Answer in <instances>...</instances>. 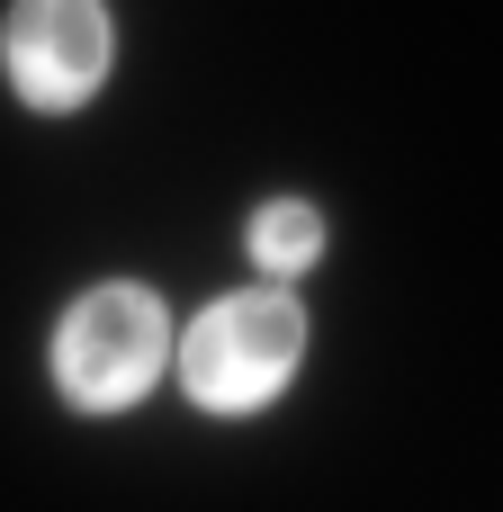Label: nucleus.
<instances>
[{"label":"nucleus","instance_id":"nucleus-4","mask_svg":"<svg viewBox=\"0 0 503 512\" xmlns=\"http://www.w3.org/2000/svg\"><path fill=\"white\" fill-rule=\"evenodd\" d=\"M252 261L270 270V279H297V270H315L324 261V216L306 207V198H270V207H252Z\"/></svg>","mask_w":503,"mask_h":512},{"label":"nucleus","instance_id":"nucleus-1","mask_svg":"<svg viewBox=\"0 0 503 512\" xmlns=\"http://www.w3.org/2000/svg\"><path fill=\"white\" fill-rule=\"evenodd\" d=\"M171 360H180L171 306H162L153 288H135V279L90 288V297L54 324V387H63V405H81V414H126Z\"/></svg>","mask_w":503,"mask_h":512},{"label":"nucleus","instance_id":"nucleus-2","mask_svg":"<svg viewBox=\"0 0 503 512\" xmlns=\"http://www.w3.org/2000/svg\"><path fill=\"white\" fill-rule=\"evenodd\" d=\"M306 360V306L279 288H234L180 333V387L207 414H261Z\"/></svg>","mask_w":503,"mask_h":512},{"label":"nucleus","instance_id":"nucleus-3","mask_svg":"<svg viewBox=\"0 0 503 512\" xmlns=\"http://www.w3.org/2000/svg\"><path fill=\"white\" fill-rule=\"evenodd\" d=\"M108 63H117V27L99 0H18L9 9V81L27 108H45V117L81 108L108 81Z\"/></svg>","mask_w":503,"mask_h":512}]
</instances>
